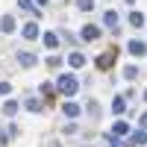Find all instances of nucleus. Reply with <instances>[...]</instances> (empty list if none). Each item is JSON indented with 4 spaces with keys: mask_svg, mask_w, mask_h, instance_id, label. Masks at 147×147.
Masks as SVG:
<instances>
[{
    "mask_svg": "<svg viewBox=\"0 0 147 147\" xmlns=\"http://www.w3.org/2000/svg\"><path fill=\"white\" fill-rule=\"evenodd\" d=\"M56 88L62 91L65 97H74L80 91V82H77V77H74V74H62V77H59V82H56Z\"/></svg>",
    "mask_w": 147,
    "mask_h": 147,
    "instance_id": "1",
    "label": "nucleus"
},
{
    "mask_svg": "<svg viewBox=\"0 0 147 147\" xmlns=\"http://www.w3.org/2000/svg\"><path fill=\"white\" fill-rule=\"evenodd\" d=\"M115 59H118V47H112V50H106V53L97 56V68H100V71H109V68L115 65Z\"/></svg>",
    "mask_w": 147,
    "mask_h": 147,
    "instance_id": "2",
    "label": "nucleus"
},
{
    "mask_svg": "<svg viewBox=\"0 0 147 147\" xmlns=\"http://www.w3.org/2000/svg\"><path fill=\"white\" fill-rule=\"evenodd\" d=\"M80 35H82V41H97V38H100V27H97V24H85V27L80 30Z\"/></svg>",
    "mask_w": 147,
    "mask_h": 147,
    "instance_id": "3",
    "label": "nucleus"
},
{
    "mask_svg": "<svg viewBox=\"0 0 147 147\" xmlns=\"http://www.w3.org/2000/svg\"><path fill=\"white\" fill-rule=\"evenodd\" d=\"M21 35H24V38H30V41H35V38H38V24H35V21H30V24H24V30H21Z\"/></svg>",
    "mask_w": 147,
    "mask_h": 147,
    "instance_id": "4",
    "label": "nucleus"
},
{
    "mask_svg": "<svg viewBox=\"0 0 147 147\" xmlns=\"http://www.w3.org/2000/svg\"><path fill=\"white\" fill-rule=\"evenodd\" d=\"M127 50H129L132 56H138V59H141V56L147 53V44H144V41H136V38H132V41L127 44Z\"/></svg>",
    "mask_w": 147,
    "mask_h": 147,
    "instance_id": "5",
    "label": "nucleus"
},
{
    "mask_svg": "<svg viewBox=\"0 0 147 147\" xmlns=\"http://www.w3.org/2000/svg\"><path fill=\"white\" fill-rule=\"evenodd\" d=\"M112 112H115V115H124V112H127V97H121V94L112 97Z\"/></svg>",
    "mask_w": 147,
    "mask_h": 147,
    "instance_id": "6",
    "label": "nucleus"
},
{
    "mask_svg": "<svg viewBox=\"0 0 147 147\" xmlns=\"http://www.w3.org/2000/svg\"><path fill=\"white\" fill-rule=\"evenodd\" d=\"M129 132V124L127 121H115V127H112V138H124Z\"/></svg>",
    "mask_w": 147,
    "mask_h": 147,
    "instance_id": "7",
    "label": "nucleus"
},
{
    "mask_svg": "<svg viewBox=\"0 0 147 147\" xmlns=\"http://www.w3.org/2000/svg\"><path fill=\"white\" fill-rule=\"evenodd\" d=\"M18 62L24 65V68H32L38 59H35V53H30V50H24V53H18Z\"/></svg>",
    "mask_w": 147,
    "mask_h": 147,
    "instance_id": "8",
    "label": "nucleus"
},
{
    "mask_svg": "<svg viewBox=\"0 0 147 147\" xmlns=\"http://www.w3.org/2000/svg\"><path fill=\"white\" fill-rule=\"evenodd\" d=\"M62 112H65V118H71V121H74V118L80 115V106L74 103V100H65V106H62Z\"/></svg>",
    "mask_w": 147,
    "mask_h": 147,
    "instance_id": "9",
    "label": "nucleus"
},
{
    "mask_svg": "<svg viewBox=\"0 0 147 147\" xmlns=\"http://www.w3.org/2000/svg\"><path fill=\"white\" fill-rule=\"evenodd\" d=\"M0 32H15V18H12V15L0 18Z\"/></svg>",
    "mask_w": 147,
    "mask_h": 147,
    "instance_id": "10",
    "label": "nucleus"
},
{
    "mask_svg": "<svg viewBox=\"0 0 147 147\" xmlns=\"http://www.w3.org/2000/svg\"><path fill=\"white\" fill-rule=\"evenodd\" d=\"M68 65H71V68H82V65H85V56H82L80 50H74V53L68 56Z\"/></svg>",
    "mask_w": 147,
    "mask_h": 147,
    "instance_id": "11",
    "label": "nucleus"
},
{
    "mask_svg": "<svg viewBox=\"0 0 147 147\" xmlns=\"http://www.w3.org/2000/svg\"><path fill=\"white\" fill-rule=\"evenodd\" d=\"M103 24H106L109 30H118V12H112V9H109L106 15H103Z\"/></svg>",
    "mask_w": 147,
    "mask_h": 147,
    "instance_id": "12",
    "label": "nucleus"
},
{
    "mask_svg": "<svg viewBox=\"0 0 147 147\" xmlns=\"http://www.w3.org/2000/svg\"><path fill=\"white\" fill-rule=\"evenodd\" d=\"M41 41H44V47L56 50V47H59V35H56V32H44V38H41Z\"/></svg>",
    "mask_w": 147,
    "mask_h": 147,
    "instance_id": "13",
    "label": "nucleus"
},
{
    "mask_svg": "<svg viewBox=\"0 0 147 147\" xmlns=\"http://www.w3.org/2000/svg\"><path fill=\"white\" fill-rule=\"evenodd\" d=\"M129 144H132V147H144V144H147V136H144V129H138L136 136L129 138Z\"/></svg>",
    "mask_w": 147,
    "mask_h": 147,
    "instance_id": "14",
    "label": "nucleus"
},
{
    "mask_svg": "<svg viewBox=\"0 0 147 147\" xmlns=\"http://www.w3.org/2000/svg\"><path fill=\"white\" fill-rule=\"evenodd\" d=\"M129 24H132L136 30H141V27H144V15H141V12H132V15H129Z\"/></svg>",
    "mask_w": 147,
    "mask_h": 147,
    "instance_id": "15",
    "label": "nucleus"
},
{
    "mask_svg": "<svg viewBox=\"0 0 147 147\" xmlns=\"http://www.w3.org/2000/svg\"><path fill=\"white\" fill-rule=\"evenodd\" d=\"M18 109H21V106H18L15 100H6V103H3V115H9V118H12V115L18 112Z\"/></svg>",
    "mask_w": 147,
    "mask_h": 147,
    "instance_id": "16",
    "label": "nucleus"
},
{
    "mask_svg": "<svg viewBox=\"0 0 147 147\" xmlns=\"http://www.w3.org/2000/svg\"><path fill=\"white\" fill-rule=\"evenodd\" d=\"M18 6H21V9H27V12H32V15H38V6H35L32 0H18Z\"/></svg>",
    "mask_w": 147,
    "mask_h": 147,
    "instance_id": "17",
    "label": "nucleus"
},
{
    "mask_svg": "<svg viewBox=\"0 0 147 147\" xmlns=\"http://www.w3.org/2000/svg\"><path fill=\"white\" fill-rule=\"evenodd\" d=\"M41 97L44 100H53V85L50 82H41Z\"/></svg>",
    "mask_w": 147,
    "mask_h": 147,
    "instance_id": "18",
    "label": "nucleus"
},
{
    "mask_svg": "<svg viewBox=\"0 0 147 147\" xmlns=\"http://www.w3.org/2000/svg\"><path fill=\"white\" fill-rule=\"evenodd\" d=\"M24 106H27L30 112H41V100H35V97H30V100L24 103Z\"/></svg>",
    "mask_w": 147,
    "mask_h": 147,
    "instance_id": "19",
    "label": "nucleus"
},
{
    "mask_svg": "<svg viewBox=\"0 0 147 147\" xmlns=\"http://www.w3.org/2000/svg\"><path fill=\"white\" fill-rule=\"evenodd\" d=\"M77 9L80 12H91L94 9V0H77Z\"/></svg>",
    "mask_w": 147,
    "mask_h": 147,
    "instance_id": "20",
    "label": "nucleus"
},
{
    "mask_svg": "<svg viewBox=\"0 0 147 147\" xmlns=\"http://www.w3.org/2000/svg\"><path fill=\"white\" fill-rule=\"evenodd\" d=\"M124 77H127V80H136V77H138V68H136V65H127V68H124Z\"/></svg>",
    "mask_w": 147,
    "mask_h": 147,
    "instance_id": "21",
    "label": "nucleus"
},
{
    "mask_svg": "<svg viewBox=\"0 0 147 147\" xmlns=\"http://www.w3.org/2000/svg\"><path fill=\"white\" fill-rule=\"evenodd\" d=\"M47 65H50V68H59V65H62V59H59V56H50V59H47Z\"/></svg>",
    "mask_w": 147,
    "mask_h": 147,
    "instance_id": "22",
    "label": "nucleus"
},
{
    "mask_svg": "<svg viewBox=\"0 0 147 147\" xmlns=\"http://www.w3.org/2000/svg\"><path fill=\"white\" fill-rule=\"evenodd\" d=\"M9 91H12V85H9V82H0V97H6Z\"/></svg>",
    "mask_w": 147,
    "mask_h": 147,
    "instance_id": "23",
    "label": "nucleus"
},
{
    "mask_svg": "<svg viewBox=\"0 0 147 147\" xmlns=\"http://www.w3.org/2000/svg\"><path fill=\"white\" fill-rule=\"evenodd\" d=\"M6 136H9V138H12V136H21V129H18V127H15V124H12V127H9V129H6Z\"/></svg>",
    "mask_w": 147,
    "mask_h": 147,
    "instance_id": "24",
    "label": "nucleus"
},
{
    "mask_svg": "<svg viewBox=\"0 0 147 147\" xmlns=\"http://www.w3.org/2000/svg\"><path fill=\"white\" fill-rule=\"evenodd\" d=\"M138 129H147V112H144V115L138 118Z\"/></svg>",
    "mask_w": 147,
    "mask_h": 147,
    "instance_id": "25",
    "label": "nucleus"
},
{
    "mask_svg": "<svg viewBox=\"0 0 147 147\" xmlns=\"http://www.w3.org/2000/svg\"><path fill=\"white\" fill-rule=\"evenodd\" d=\"M109 147H121V141L118 138H109Z\"/></svg>",
    "mask_w": 147,
    "mask_h": 147,
    "instance_id": "26",
    "label": "nucleus"
},
{
    "mask_svg": "<svg viewBox=\"0 0 147 147\" xmlns=\"http://www.w3.org/2000/svg\"><path fill=\"white\" fill-rule=\"evenodd\" d=\"M6 141H9V136H0V147H6Z\"/></svg>",
    "mask_w": 147,
    "mask_h": 147,
    "instance_id": "27",
    "label": "nucleus"
},
{
    "mask_svg": "<svg viewBox=\"0 0 147 147\" xmlns=\"http://www.w3.org/2000/svg\"><path fill=\"white\" fill-rule=\"evenodd\" d=\"M35 3H38V6H47V0H35Z\"/></svg>",
    "mask_w": 147,
    "mask_h": 147,
    "instance_id": "28",
    "label": "nucleus"
},
{
    "mask_svg": "<svg viewBox=\"0 0 147 147\" xmlns=\"http://www.w3.org/2000/svg\"><path fill=\"white\" fill-rule=\"evenodd\" d=\"M124 3H136V0H124Z\"/></svg>",
    "mask_w": 147,
    "mask_h": 147,
    "instance_id": "29",
    "label": "nucleus"
}]
</instances>
